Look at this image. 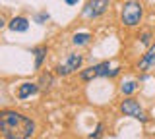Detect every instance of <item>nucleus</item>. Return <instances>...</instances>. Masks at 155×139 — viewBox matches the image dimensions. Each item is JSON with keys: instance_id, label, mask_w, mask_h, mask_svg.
<instances>
[{"instance_id": "obj_1", "label": "nucleus", "mask_w": 155, "mask_h": 139, "mask_svg": "<svg viewBox=\"0 0 155 139\" xmlns=\"http://www.w3.org/2000/svg\"><path fill=\"white\" fill-rule=\"evenodd\" d=\"M0 131L4 139H29L35 131V124L31 118L23 116L16 110L0 112Z\"/></svg>"}, {"instance_id": "obj_2", "label": "nucleus", "mask_w": 155, "mask_h": 139, "mask_svg": "<svg viewBox=\"0 0 155 139\" xmlns=\"http://www.w3.org/2000/svg\"><path fill=\"white\" fill-rule=\"evenodd\" d=\"M143 16V10H142V4L140 2H126L124 8H122V23L124 25H138L140 20Z\"/></svg>"}, {"instance_id": "obj_3", "label": "nucleus", "mask_w": 155, "mask_h": 139, "mask_svg": "<svg viewBox=\"0 0 155 139\" xmlns=\"http://www.w3.org/2000/svg\"><path fill=\"white\" fill-rule=\"evenodd\" d=\"M120 110H122L126 116H132V118H136V120H142V122H145V112H143V108L140 106L138 100H134V99H126V100H122V104H120Z\"/></svg>"}, {"instance_id": "obj_4", "label": "nucleus", "mask_w": 155, "mask_h": 139, "mask_svg": "<svg viewBox=\"0 0 155 139\" xmlns=\"http://www.w3.org/2000/svg\"><path fill=\"white\" fill-rule=\"evenodd\" d=\"M81 62H84L81 54H68V56H66V60L56 68V71H58L60 75H68V74H72V71L80 70Z\"/></svg>"}, {"instance_id": "obj_5", "label": "nucleus", "mask_w": 155, "mask_h": 139, "mask_svg": "<svg viewBox=\"0 0 155 139\" xmlns=\"http://www.w3.org/2000/svg\"><path fill=\"white\" fill-rule=\"evenodd\" d=\"M109 2L110 0H89L84 10V16L85 17H99L101 14L107 12V8H109Z\"/></svg>"}, {"instance_id": "obj_6", "label": "nucleus", "mask_w": 155, "mask_h": 139, "mask_svg": "<svg viewBox=\"0 0 155 139\" xmlns=\"http://www.w3.org/2000/svg\"><path fill=\"white\" fill-rule=\"evenodd\" d=\"M99 75H110L109 62H101V64L91 66V68H87V70L81 71V79H84V81H91V79L99 77Z\"/></svg>"}, {"instance_id": "obj_7", "label": "nucleus", "mask_w": 155, "mask_h": 139, "mask_svg": "<svg viewBox=\"0 0 155 139\" xmlns=\"http://www.w3.org/2000/svg\"><path fill=\"white\" fill-rule=\"evenodd\" d=\"M138 68L142 70V71H147L149 68H155V43L149 46L147 52L143 54V58H142V62L138 64Z\"/></svg>"}, {"instance_id": "obj_8", "label": "nucleus", "mask_w": 155, "mask_h": 139, "mask_svg": "<svg viewBox=\"0 0 155 139\" xmlns=\"http://www.w3.org/2000/svg\"><path fill=\"white\" fill-rule=\"evenodd\" d=\"M37 91H39V87L35 83H21L19 89H18V99H27V97H31V95H35Z\"/></svg>"}, {"instance_id": "obj_9", "label": "nucleus", "mask_w": 155, "mask_h": 139, "mask_svg": "<svg viewBox=\"0 0 155 139\" xmlns=\"http://www.w3.org/2000/svg\"><path fill=\"white\" fill-rule=\"evenodd\" d=\"M27 27H29V21L25 20V17H14L12 21H10V29L12 31H27Z\"/></svg>"}, {"instance_id": "obj_10", "label": "nucleus", "mask_w": 155, "mask_h": 139, "mask_svg": "<svg viewBox=\"0 0 155 139\" xmlns=\"http://www.w3.org/2000/svg\"><path fill=\"white\" fill-rule=\"evenodd\" d=\"M33 52H35V68H41L43 58H45V54H47V49L45 46H39V49H35Z\"/></svg>"}, {"instance_id": "obj_11", "label": "nucleus", "mask_w": 155, "mask_h": 139, "mask_svg": "<svg viewBox=\"0 0 155 139\" xmlns=\"http://www.w3.org/2000/svg\"><path fill=\"white\" fill-rule=\"evenodd\" d=\"M136 89H138V83H136V81H126V83H122V87H120L122 95H132Z\"/></svg>"}, {"instance_id": "obj_12", "label": "nucleus", "mask_w": 155, "mask_h": 139, "mask_svg": "<svg viewBox=\"0 0 155 139\" xmlns=\"http://www.w3.org/2000/svg\"><path fill=\"white\" fill-rule=\"evenodd\" d=\"M89 39H91L89 33H76L72 41H74V45H85V43L89 41Z\"/></svg>"}, {"instance_id": "obj_13", "label": "nucleus", "mask_w": 155, "mask_h": 139, "mask_svg": "<svg viewBox=\"0 0 155 139\" xmlns=\"http://www.w3.org/2000/svg\"><path fill=\"white\" fill-rule=\"evenodd\" d=\"M51 83H52V77H51L48 74H43V75H41V85H43V87H48Z\"/></svg>"}, {"instance_id": "obj_14", "label": "nucleus", "mask_w": 155, "mask_h": 139, "mask_svg": "<svg viewBox=\"0 0 155 139\" xmlns=\"http://www.w3.org/2000/svg\"><path fill=\"white\" fill-rule=\"evenodd\" d=\"M101 129H103V126L99 124V126H97V131L93 133V135H91V139H97V137H99V135H101Z\"/></svg>"}, {"instance_id": "obj_15", "label": "nucleus", "mask_w": 155, "mask_h": 139, "mask_svg": "<svg viewBox=\"0 0 155 139\" xmlns=\"http://www.w3.org/2000/svg\"><path fill=\"white\" fill-rule=\"evenodd\" d=\"M142 43H143V45L149 43V33H143V35H142Z\"/></svg>"}, {"instance_id": "obj_16", "label": "nucleus", "mask_w": 155, "mask_h": 139, "mask_svg": "<svg viewBox=\"0 0 155 139\" xmlns=\"http://www.w3.org/2000/svg\"><path fill=\"white\" fill-rule=\"evenodd\" d=\"M64 2L68 4V6H74V4H78V2H80V0H64Z\"/></svg>"}]
</instances>
